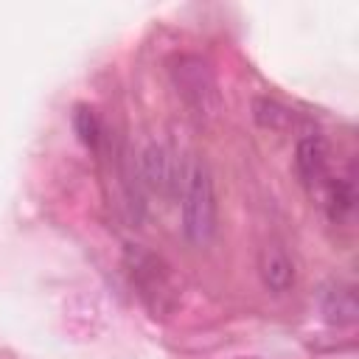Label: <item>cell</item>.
I'll return each instance as SVG.
<instances>
[{
	"label": "cell",
	"mask_w": 359,
	"mask_h": 359,
	"mask_svg": "<svg viewBox=\"0 0 359 359\" xmlns=\"http://www.w3.org/2000/svg\"><path fill=\"white\" fill-rule=\"evenodd\" d=\"M180 216H182V233L191 244L205 247L213 241L219 230V199H216V182L202 157H188L182 163L180 177Z\"/></svg>",
	"instance_id": "6da1fadb"
},
{
	"label": "cell",
	"mask_w": 359,
	"mask_h": 359,
	"mask_svg": "<svg viewBox=\"0 0 359 359\" xmlns=\"http://www.w3.org/2000/svg\"><path fill=\"white\" fill-rule=\"evenodd\" d=\"M126 272L129 280L135 286V292L140 294V300L149 306V311L157 314H168L177 306V283L171 275V266L149 252L140 244H129L126 247Z\"/></svg>",
	"instance_id": "7a4b0ae2"
},
{
	"label": "cell",
	"mask_w": 359,
	"mask_h": 359,
	"mask_svg": "<svg viewBox=\"0 0 359 359\" xmlns=\"http://www.w3.org/2000/svg\"><path fill=\"white\" fill-rule=\"evenodd\" d=\"M171 81L196 118H213L222 109V93L213 67L196 53H177L171 59Z\"/></svg>",
	"instance_id": "3957f363"
},
{
	"label": "cell",
	"mask_w": 359,
	"mask_h": 359,
	"mask_svg": "<svg viewBox=\"0 0 359 359\" xmlns=\"http://www.w3.org/2000/svg\"><path fill=\"white\" fill-rule=\"evenodd\" d=\"M180 177H182V163L174 157V151L163 143H149L140 157H137V180L143 188L154 194H174L180 191Z\"/></svg>",
	"instance_id": "277c9868"
},
{
	"label": "cell",
	"mask_w": 359,
	"mask_h": 359,
	"mask_svg": "<svg viewBox=\"0 0 359 359\" xmlns=\"http://www.w3.org/2000/svg\"><path fill=\"white\" fill-rule=\"evenodd\" d=\"M294 165H297V177L306 188L311 191H323L331 182V154H328V143L323 135H303L297 140L294 149Z\"/></svg>",
	"instance_id": "5b68a950"
},
{
	"label": "cell",
	"mask_w": 359,
	"mask_h": 359,
	"mask_svg": "<svg viewBox=\"0 0 359 359\" xmlns=\"http://www.w3.org/2000/svg\"><path fill=\"white\" fill-rule=\"evenodd\" d=\"M258 275H261V283L272 294L289 292L294 286V280H297L294 261L280 244H264L261 247V252H258Z\"/></svg>",
	"instance_id": "8992f818"
},
{
	"label": "cell",
	"mask_w": 359,
	"mask_h": 359,
	"mask_svg": "<svg viewBox=\"0 0 359 359\" xmlns=\"http://www.w3.org/2000/svg\"><path fill=\"white\" fill-rule=\"evenodd\" d=\"M320 309H323V317L331 323V325H353L356 323V294L351 286H331L325 289L323 300H320Z\"/></svg>",
	"instance_id": "52a82bcc"
},
{
	"label": "cell",
	"mask_w": 359,
	"mask_h": 359,
	"mask_svg": "<svg viewBox=\"0 0 359 359\" xmlns=\"http://www.w3.org/2000/svg\"><path fill=\"white\" fill-rule=\"evenodd\" d=\"M252 109H255V121H258L261 126H269V129H280V126H286L289 118H292L286 107H280L278 101H269V98H258Z\"/></svg>",
	"instance_id": "ba28073f"
},
{
	"label": "cell",
	"mask_w": 359,
	"mask_h": 359,
	"mask_svg": "<svg viewBox=\"0 0 359 359\" xmlns=\"http://www.w3.org/2000/svg\"><path fill=\"white\" fill-rule=\"evenodd\" d=\"M73 126H76V132H79V137H81L84 146H95V143H98V137H101V123H98V118H95V112H93L90 107H79V109H76Z\"/></svg>",
	"instance_id": "9c48e42d"
}]
</instances>
